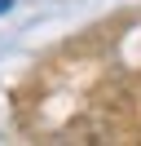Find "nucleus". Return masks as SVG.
<instances>
[{"instance_id": "obj_1", "label": "nucleus", "mask_w": 141, "mask_h": 146, "mask_svg": "<svg viewBox=\"0 0 141 146\" xmlns=\"http://www.w3.org/2000/svg\"><path fill=\"white\" fill-rule=\"evenodd\" d=\"M9 9H13V0H0V13H9Z\"/></svg>"}]
</instances>
